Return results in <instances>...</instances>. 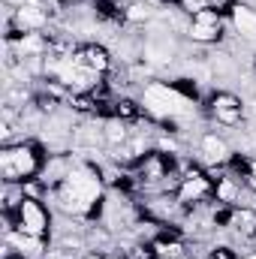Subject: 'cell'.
<instances>
[{
	"label": "cell",
	"instance_id": "cell-13",
	"mask_svg": "<svg viewBox=\"0 0 256 259\" xmlns=\"http://www.w3.org/2000/svg\"><path fill=\"white\" fill-rule=\"evenodd\" d=\"M6 247L18 250V256L39 259L42 250H46V238H33V235H24V232L12 229V232H6Z\"/></svg>",
	"mask_w": 256,
	"mask_h": 259
},
{
	"label": "cell",
	"instance_id": "cell-3",
	"mask_svg": "<svg viewBox=\"0 0 256 259\" xmlns=\"http://www.w3.org/2000/svg\"><path fill=\"white\" fill-rule=\"evenodd\" d=\"M142 109L160 121H175V118H187L193 112L190 97H184L178 88L163 84V81H151L142 91Z\"/></svg>",
	"mask_w": 256,
	"mask_h": 259
},
{
	"label": "cell",
	"instance_id": "cell-10",
	"mask_svg": "<svg viewBox=\"0 0 256 259\" xmlns=\"http://www.w3.org/2000/svg\"><path fill=\"white\" fill-rule=\"evenodd\" d=\"M75 58L88 66L91 72H97V75H106V72L112 69V55H109L103 46H97V42L78 46V49H75Z\"/></svg>",
	"mask_w": 256,
	"mask_h": 259
},
{
	"label": "cell",
	"instance_id": "cell-21",
	"mask_svg": "<svg viewBox=\"0 0 256 259\" xmlns=\"http://www.w3.org/2000/svg\"><path fill=\"white\" fill-rule=\"evenodd\" d=\"M208 259H238V256L232 253V247H214Z\"/></svg>",
	"mask_w": 256,
	"mask_h": 259
},
{
	"label": "cell",
	"instance_id": "cell-15",
	"mask_svg": "<svg viewBox=\"0 0 256 259\" xmlns=\"http://www.w3.org/2000/svg\"><path fill=\"white\" fill-rule=\"evenodd\" d=\"M103 136H106V145L118 151L121 145H127V142H130V136H133V133H130V127H127V121H124V118H109V121L103 124Z\"/></svg>",
	"mask_w": 256,
	"mask_h": 259
},
{
	"label": "cell",
	"instance_id": "cell-23",
	"mask_svg": "<svg viewBox=\"0 0 256 259\" xmlns=\"http://www.w3.org/2000/svg\"><path fill=\"white\" fill-rule=\"evenodd\" d=\"M3 259H27V256H18V253H12V247H6V253H3Z\"/></svg>",
	"mask_w": 256,
	"mask_h": 259
},
{
	"label": "cell",
	"instance_id": "cell-11",
	"mask_svg": "<svg viewBox=\"0 0 256 259\" xmlns=\"http://www.w3.org/2000/svg\"><path fill=\"white\" fill-rule=\"evenodd\" d=\"M229 229L241 238H256V208L250 205H232L229 217H226Z\"/></svg>",
	"mask_w": 256,
	"mask_h": 259
},
{
	"label": "cell",
	"instance_id": "cell-20",
	"mask_svg": "<svg viewBox=\"0 0 256 259\" xmlns=\"http://www.w3.org/2000/svg\"><path fill=\"white\" fill-rule=\"evenodd\" d=\"M181 6L187 9V12H199V9H205V6H211V0H181Z\"/></svg>",
	"mask_w": 256,
	"mask_h": 259
},
{
	"label": "cell",
	"instance_id": "cell-17",
	"mask_svg": "<svg viewBox=\"0 0 256 259\" xmlns=\"http://www.w3.org/2000/svg\"><path fill=\"white\" fill-rule=\"evenodd\" d=\"M214 199L232 208V205H238V199H241V187H238L232 178H217V181H214Z\"/></svg>",
	"mask_w": 256,
	"mask_h": 259
},
{
	"label": "cell",
	"instance_id": "cell-9",
	"mask_svg": "<svg viewBox=\"0 0 256 259\" xmlns=\"http://www.w3.org/2000/svg\"><path fill=\"white\" fill-rule=\"evenodd\" d=\"M229 24H232V30H235L244 42L256 46V9L253 6H247V3H232V6H229Z\"/></svg>",
	"mask_w": 256,
	"mask_h": 259
},
{
	"label": "cell",
	"instance_id": "cell-24",
	"mask_svg": "<svg viewBox=\"0 0 256 259\" xmlns=\"http://www.w3.org/2000/svg\"><path fill=\"white\" fill-rule=\"evenodd\" d=\"M84 259H109V256H106V253H88Z\"/></svg>",
	"mask_w": 256,
	"mask_h": 259
},
{
	"label": "cell",
	"instance_id": "cell-8",
	"mask_svg": "<svg viewBox=\"0 0 256 259\" xmlns=\"http://www.w3.org/2000/svg\"><path fill=\"white\" fill-rule=\"evenodd\" d=\"M208 112L220 127H238L241 118H244V103L232 91H217L211 97V103H208Z\"/></svg>",
	"mask_w": 256,
	"mask_h": 259
},
{
	"label": "cell",
	"instance_id": "cell-26",
	"mask_svg": "<svg viewBox=\"0 0 256 259\" xmlns=\"http://www.w3.org/2000/svg\"><path fill=\"white\" fill-rule=\"evenodd\" d=\"M184 259H190V256H184Z\"/></svg>",
	"mask_w": 256,
	"mask_h": 259
},
{
	"label": "cell",
	"instance_id": "cell-14",
	"mask_svg": "<svg viewBox=\"0 0 256 259\" xmlns=\"http://www.w3.org/2000/svg\"><path fill=\"white\" fill-rule=\"evenodd\" d=\"M172 52H175L172 36L163 33V30H160V36H151L148 46H145V55H148V61H154V64H169V61H172Z\"/></svg>",
	"mask_w": 256,
	"mask_h": 259
},
{
	"label": "cell",
	"instance_id": "cell-2",
	"mask_svg": "<svg viewBox=\"0 0 256 259\" xmlns=\"http://www.w3.org/2000/svg\"><path fill=\"white\" fill-rule=\"evenodd\" d=\"M0 175L6 184H30L42 175V157L30 142H9L0 151Z\"/></svg>",
	"mask_w": 256,
	"mask_h": 259
},
{
	"label": "cell",
	"instance_id": "cell-25",
	"mask_svg": "<svg viewBox=\"0 0 256 259\" xmlns=\"http://www.w3.org/2000/svg\"><path fill=\"white\" fill-rule=\"evenodd\" d=\"M241 259H256V250H250V253H244Z\"/></svg>",
	"mask_w": 256,
	"mask_h": 259
},
{
	"label": "cell",
	"instance_id": "cell-6",
	"mask_svg": "<svg viewBox=\"0 0 256 259\" xmlns=\"http://www.w3.org/2000/svg\"><path fill=\"white\" fill-rule=\"evenodd\" d=\"M187 39L196 46H217L220 36H223V12L214 9V6H205L199 9L187 24Z\"/></svg>",
	"mask_w": 256,
	"mask_h": 259
},
{
	"label": "cell",
	"instance_id": "cell-22",
	"mask_svg": "<svg viewBox=\"0 0 256 259\" xmlns=\"http://www.w3.org/2000/svg\"><path fill=\"white\" fill-rule=\"evenodd\" d=\"M247 175H250V178H256V157H250V160H247Z\"/></svg>",
	"mask_w": 256,
	"mask_h": 259
},
{
	"label": "cell",
	"instance_id": "cell-12",
	"mask_svg": "<svg viewBox=\"0 0 256 259\" xmlns=\"http://www.w3.org/2000/svg\"><path fill=\"white\" fill-rule=\"evenodd\" d=\"M199 154H202L208 163H217V166L229 163V157H232V151H229L226 139H223V136H217V133H205V136L199 139Z\"/></svg>",
	"mask_w": 256,
	"mask_h": 259
},
{
	"label": "cell",
	"instance_id": "cell-16",
	"mask_svg": "<svg viewBox=\"0 0 256 259\" xmlns=\"http://www.w3.org/2000/svg\"><path fill=\"white\" fill-rule=\"evenodd\" d=\"M72 142L78 148H97V145H106V136H103V124H81L75 130Z\"/></svg>",
	"mask_w": 256,
	"mask_h": 259
},
{
	"label": "cell",
	"instance_id": "cell-18",
	"mask_svg": "<svg viewBox=\"0 0 256 259\" xmlns=\"http://www.w3.org/2000/svg\"><path fill=\"white\" fill-rule=\"evenodd\" d=\"M151 253L157 259H184V244L178 241V238H160V241H154L151 244Z\"/></svg>",
	"mask_w": 256,
	"mask_h": 259
},
{
	"label": "cell",
	"instance_id": "cell-5",
	"mask_svg": "<svg viewBox=\"0 0 256 259\" xmlns=\"http://www.w3.org/2000/svg\"><path fill=\"white\" fill-rule=\"evenodd\" d=\"M9 9V6H6ZM46 24H49V9H46V3L42 0H27L24 6H18V9H9V15H6V36L9 33H39V30H46Z\"/></svg>",
	"mask_w": 256,
	"mask_h": 259
},
{
	"label": "cell",
	"instance_id": "cell-1",
	"mask_svg": "<svg viewBox=\"0 0 256 259\" xmlns=\"http://www.w3.org/2000/svg\"><path fill=\"white\" fill-rule=\"evenodd\" d=\"M55 205L64 211L66 217H91L100 202H103V178L100 169H94L91 163H72L69 172L49 190Z\"/></svg>",
	"mask_w": 256,
	"mask_h": 259
},
{
	"label": "cell",
	"instance_id": "cell-7",
	"mask_svg": "<svg viewBox=\"0 0 256 259\" xmlns=\"http://www.w3.org/2000/svg\"><path fill=\"white\" fill-rule=\"evenodd\" d=\"M172 196H175L178 205H199V202H205L208 196H214V181H211L205 172L190 169V172L178 181V187H175Z\"/></svg>",
	"mask_w": 256,
	"mask_h": 259
},
{
	"label": "cell",
	"instance_id": "cell-19",
	"mask_svg": "<svg viewBox=\"0 0 256 259\" xmlns=\"http://www.w3.org/2000/svg\"><path fill=\"white\" fill-rule=\"evenodd\" d=\"M124 18H127L130 24H148L154 18V6L145 3V0H133L127 9H124Z\"/></svg>",
	"mask_w": 256,
	"mask_h": 259
},
{
	"label": "cell",
	"instance_id": "cell-4",
	"mask_svg": "<svg viewBox=\"0 0 256 259\" xmlns=\"http://www.w3.org/2000/svg\"><path fill=\"white\" fill-rule=\"evenodd\" d=\"M12 220H15V229L24 232V235H33V238H46L52 232V211L42 205L39 196H27L18 202V208L12 211Z\"/></svg>",
	"mask_w": 256,
	"mask_h": 259
}]
</instances>
